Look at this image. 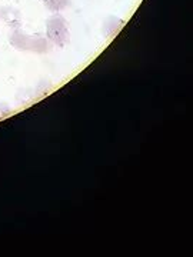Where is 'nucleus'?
<instances>
[{"mask_svg":"<svg viewBox=\"0 0 193 257\" xmlns=\"http://www.w3.org/2000/svg\"><path fill=\"white\" fill-rule=\"evenodd\" d=\"M10 45L18 50L32 52L37 55H46L52 50V46H53L46 36L40 33L26 35L22 30H15L10 35Z\"/></svg>","mask_w":193,"mask_h":257,"instance_id":"f257e3e1","label":"nucleus"},{"mask_svg":"<svg viewBox=\"0 0 193 257\" xmlns=\"http://www.w3.org/2000/svg\"><path fill=\"white\" fill-rule=\"evenodd\" d=\"M42 2L46 6V9L53 12V13L63 12L70 6V0H42Z\"/></svg>","mask_w":193,"mask_h":257,"instance_id":"20e7f679","label":"nucleus"},{"mask_svg":"<svg viewBox=\"0 0 193 257\" xmlns=\"http://www.w3.org/2000/svg\"><path fill=\"white\" fill-rule=\"evenodd\" d=\"M125 25V22L122 19L116 18V16H108L106 20L103 22V26H102V32H103V36L106 39H112L115 36L119 29Z\"/></svg>","mask_w":193,"mask_h":257,"instance_id":"7ed1b4c3","label":"nucleus"},{"mask_svg":"<svg viewBox=\"0 0 193 257\" xmlns=\"http://www.w3.org/2000/svg\"><path fill=\"white\" fill-rule=\"evenodd\" d=\"M46 37L56 47L63 49L70 43V28L62 15H53L46 20Z\"/></svg>","mask_w":193,"mask_h":257,"instance_id":"f03ea898","label":"nucleus"}]
</instances>
